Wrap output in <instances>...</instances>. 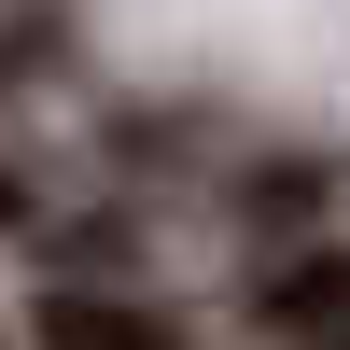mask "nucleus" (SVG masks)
I'll return each instance as SVG.
<instances>
[{"label":"nucleus","mask_w":350,"mask_h":350,"mask_svg":"<svg viewBox=\"0 0 350 350\" xmlns=\"http://www.w3.org/2000/svg\"><path fill=\"white\" fill-rule=\"evenodd\" d=\"M14 211H28V196H14V183H0V224H14Z\"/></svg>","instance_id":"3"},{"label":"nucleus","mask_w":350,"mask_h":350,"mask_svg":"<svg viewBox=\"0 0 350 350\" xmlns=\"http://www.w3.org/2000/svg\"><path fill=\"white\" fill-rule=\"evenodd\" d=\"M42 336H56V350H168L154 308H112V295H56V308H42Z\"/></svg>","instance_id":"1"},{"label":"nucleus","mask_w":350,"mask_h":350,"mask_svg":"<svg viewBox=\"0 0 350 350\" xmlns=\"http://www.w3.org/2000/svg\"><path fill=\"white\" fill-rule=\"evenodd\" d=\"M267 308H280V323H323V308H336V267H295V280H280Z\"/></svg>","instance_id":"2"}]
</instances>
